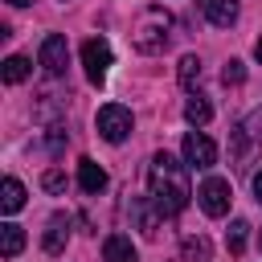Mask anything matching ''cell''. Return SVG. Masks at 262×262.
Returning <instances> with one entry per match:
<instances>
[{"label": "cell", "instance_id": "52a82bcc", "mask_svg": "<svg viewBox=\"0 0 262 262\" xmlns=\"http://www.w3.org/2000/svg\"><path fill=\"white\" fill-rule=\"evenodd\" d=\"M66 57H70V49H66V37L61 33H49L45 41H41V66H45V74H66Z\"/></svg>", "mask_w": 262, "mask_h": 262}, {"label": "cell", "instance_id": "30bf717a", "mask_svg": "<svg viewBox=\"0 0 262 262\" xmlns=\"http://www.w3.org/2000/svg\"><path fill=\"white\" fill-rule=\"evenodd\" d=\"M102 262H139V254H135L131 237H123V233H111V237L102 242Z\"/></svg>", "mask_w": 262, "mask_h": 262}, {"label": "cell", "instance_id": "603a6c76", "mask_svg": "<svg viewBox=\"0 0 262 262\" xmlns=\"http://www.w3.org/2000/svg\"><path fill=\"white\" fill-rule=\"evenodd\" d=\"M8 4H12V8H25V4H33V0H8Z\"/></svg>", "mask_w": 262, "mask_h": 262}, {"label": "cell", "instance_id": "7c38bea8", "mask_svg": "<svg viewBox=\"0 0 262 262\" xmlns=\"http://www.w3.org/2000/svg\"><path fill=\"white\" fill-rule=\"evenodd\" d=\"M20 205H25V184L16 176H4V184H0V213H16Z\"/></svg>", "mask_w": 262, "mask_h": 262}, {"label": "cell", "instance_id": "7402d4cb", "mask_svg": "<svg viewBox=\"0 0 262 262\" xmlns=\"http://www.w3.org/2000/svg\"><path fill=\"white\" fill-rule=\"evenodd\" d=\"M254 57H258V61H262V37H258V45H254Z\"/></svg>", "mask_w": 262, "mask_h": 262}, {"label": "cell", "instance_id": "3957f363", "mask_svg": "<svg viewBox=\"0 0 262 262\" xmlns=\"http://www.w3.org/2000/svg\"><path fill=\"white\" fill-rule=\"evenodd\" d=\"M94 127H98V135H102L106 143H123V139L131 135V111L119 106V102H106V106H98Z\"/></svg>", "mask_w": 262, "mask_h": 262}, {"label": "cell", "instance_id": "2e32d148", "mask_svg": "<svg viewBox=\"0 0 262 262\" xmlns=\"http://www.w3.org/2000/svg\"><path fill=\"white\" fill-rule=\"evenodd\" d=\"M196 82H201V57H192V53H188V57H180V86H184V90H192Z\"/></svg>", "mask_w": 262, "mask_h": 262}, {"label": "cell", "instance_id": "6da1fadb", "mask_svg": "<svg viewBox=\"0 0 262 262\" xmlns=\"http://www.w3.org/2000/svg\"><path fill=\"white\" fill-rule=\"evenodd\" d=\"M147 188H151V205H156L164 217H176V213L188 205V196H192V188H188V168H184L180 160H172L168 151H156V156H151V164H147Z\"/></svg>", "mask_w": 262, "mask_h": 262}, {"label": "cell", "instance_id": "ffe728a7", "mask_svg": "<svg viewBox=\"0 0 262 262\" xmlns=\"http://www.w3.org/2000/svg\"><path fill=\"white\" fill-rule=\"evenodd\" d=\"M41 184H45V192H61V188H66V176H61L57 168H49V172L41 176Z\"/></svg>", "mask_w": 262, "mask_h": 262}, {"label": "cell", "instance_id": "9a60e30c", "mask_svg": "<svg viewBox=\"0 0 262 262\" xmlns=\"http://www.w3.org/2000/svg\"><path fill=\"white\" fill-rule=\"evenodd\" d=\"M184 119H188L192 127H205V123L213 119V106H209V102H205L201 94H192V98L184 102Z\"/></svg>", "mask_w": 262, "mask_h": 262}, {"label": "cell", "instance_id": "8fae6325", "mask_svg": "<svg viewBox=\"0 0 262 262\" xmlns=\"http://www.w3.org/2000/svg\"><path fill=\"white\" fill-rule=\"evenodd\" d=\"M78 184H82V192L98 196V192L106 188V172H102L94 160H78Z\"/></svg>", "mask_w": 262, "mask_h": 262}, {"label": "cell", "instance_id": "5b68a950", "mask_svg": "<svg viewBox=\"0 0 262 262\" xmlns=\"http://www.w3.org/2000/svg\"><path fill=\"white\" fill-rule=\"evenodd\" d=\"M196 196H201V209H205L209 217H225V213H229V201H233L229 180H221V176H209Z\"/></svg>", "mask_w": 262, "mask_h": 262}, {"label": "cell", "instance_id": "9c48e42d", "mask_svg": "<svg viewBox=\"0 0 262 262\" xmlns=\"http://www.w3.org/2000/svg\"><path fill=\"white\" fill-rule=\"evenodd\" d=\"M66 237H70V217H66V213H53V217H49V229H45V237H41L45 254H61V250H66Z\"/></svg>", "mask_w": 262, "mask_h": 262}, {"label": "cell", "instance_id": "4fadbf2b", "mask_svg": "<svg viewBox=\"0 0 262 262\" xmlns=\"http://www.w3.org/2000/svg\"><path fill=\"white\" fill-rule=\"evenodd\" d=\"M20 250H25V229L12 225V221H4V225H0V254H4V258H16Z\"/></svg>", "mask_w": 262, "mask_h": 262}, {"label": "cell", "instance_id": "7a4b0ae2", "mask_svg": "<svg viewBox=\"0 0 262 262\" xmlns=\"http://www.w3.org/2000/svg\"><path fill=\"white\" fill-rule=\"evenodd\" d=\"M168 29H172V16H168L164 8H147V12L139 16V25L131 29V45H135L139 53H160V49L168 45Z\"/></svg>", "mask_w": 262, "mask_h": 262}, {"label": "cell", "instance_id": "e0dca14e", "mask_svg": "<svg viewBox=\"0 0 262 262\" xmlns=\"http://www.w3.org/2000/svg\"><path fill=\"white\" fill-rule=\"evenodd\" d=\"M246 229H250L246 221H233V225H229V233H225V246H229V254H242V250H246Z\"/></svg>", "mask_w": 262, "mask_h": 262}, {"label": "cell", "instance_id": "d6986e66", "mask_svg": "<svg viewBox=\"0 0 262 262\" xmlns=\"http://www.w3.org/2000/svg\"><path fill=\"white\" fill-rule=\"evenodd\" d=\"M184 258H196V262H205V258H209V246H205V237H196V242L188 237V242H184Z\"/></svg>", "mask_w": 262, "mask_h": 262}, {"label": "cell", "instance_id": "44dd1931", "mask_svg": "<svg viewBox=\"0 0 262 262\" xmlns=\"http://www.w3.org/2000/svg\"><path fill=\"white\" fill-rule=\"evenodd\" d=\"M254 196H258V205H262V168L254 172Z\"/></svg>", "mask_w": 262, "mask_h": 262}, {"label": "cell", "instance_id": "8992f818", "mask_svg": "<svg viewBox=\"0 0 262 262\" xmlns=\"http://www.w3.org/2000/svg\"><path fill=\"white\" fill-rule=\"evenodd\" d=\"M184 164L188 168H213L217 164V143L205 131H188L184 135Z\"/></svg>", "mask_w": 262, "mask_h": 262}, {"label": "cell", "instance_id": "ac0fdd59", "mask_svg": "<svg viewBox=\"0 0 262 262\" xmlns=\"http://www.w3.org/2000/svg\"><path fill=\"white\" fill-rule=\"evenodd\" d=\"M242 78H246L242 61H233V57H229V61H225V70H221V82H225V86H242Z\"/></svg>", "mask_w": 262, "mask_h": 262}, {"label": "cell", "instance_id": "ba28073f", "mask_svg": "<svg viewBox=\"0 0 262 262\" xmlns=\"http://www.w3.org/2000/svg\"><path fill=\"white\" fill-rule=\"evenodd\" d=\"M196 8L217 25V29H229L237 20V0H196Z\"/></svg>", "mask_w": 262, "mask_h": 262}, {"label": "cell", "instance_id": "5bb4252c", "mask_svg": "<svg viewBox=\"0 0 262 262\" xmlns=\"http://www.w3.org/2000/svg\"><path fill=\"white\" fill-rule=\"evenodd\" d=\"M29 74H33V61H29V57H20V53H12V57L4 61V70H0V78H4L8 86H16V82H25Z\"/></svg>", "mask_w": 262, "mask_h": 262}, {"label": "cell", "instance_id": "277c9868", "mask_svg": "<svg viewBox=\"0 0 262 262\" xmlns=\"http://www.w3.org/2000/svg\"><path fill=\"white\" fill-rule=\"evenodd\" d=\"M111 45H106V37H90L86 45H82V66H86V78L94 82V86H102L106 82V74H111Z\"/></svg>", "mask_w": 262, "mask_h": 262}]
</instances>
